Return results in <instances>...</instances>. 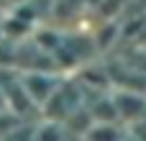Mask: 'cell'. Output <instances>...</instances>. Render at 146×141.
Returning a JSON list of instances; mask_svg holds the SVG:
<instances>
[{"instance_id": "obj_1", "label": "cell", "mask_w": 146, "mask_h": 141, "mask_svg": "<svg viewBox=\"0 0 146 141\" xmlns=\"http://www.w3.org/2000/svg\"><path fill=\"white\" fill-rule=\"evenodd\" d=\"M21 82H23V87H26V92L33 98V103L41 108V105H46V100L56 92V87L62 85L54 74H49V72H44V69H31V74H21Z\"/></svg>"}, {"instance_id": "obj_2", "label": "cell", "mask_w": 146, "mask_h": 141, "mask_svg": "<svg viewBox=\"0 0 146 141\" xmlns=\"http://www.w3.org/2000/svg\"><path fill=\"white\" fill-rule=\"evenodd\" d=\"M126 128H118L115 123H98L92 121V126L85 131V139H123Z\"/></svg>"}, {"instance_id": "obj_3", "label": "cell", "mask_w": 146, "mask_h": 141, "mask_svg": "<svg viewBox=\"0 0 146 141\" xmlns=\"http://www.w3.org/2000/svg\"><path fill=\"white\" fill-rule=\"evenodd\" d=\"M0 108H8V100H5V90H3V85H0Z\"/></svg>"}, {"instance_id": "obj_4", "label": "cell", "mask_w": 146, "mask_h": 141, "mask_svg": "<svg viewBox=\"0 0 146 141\" xmlns=\"http://www.w3.org/2000/svg\"><path fill=\"white\" fill-rule=\"evenodd\" d=\"M8 3H10V5H18V3H23V0H8Z\"/></svg>"}]
</instances>
